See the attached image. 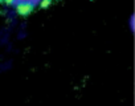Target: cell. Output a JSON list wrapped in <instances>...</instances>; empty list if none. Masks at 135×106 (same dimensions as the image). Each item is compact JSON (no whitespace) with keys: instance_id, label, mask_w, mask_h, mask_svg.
Listing matches in <instances>:
<instances>
[{"instance_id":"obj_1","label":"cell","mask_w":135,"mask_h":106,"mask_svg":"<svg viewBox=\"0 0 135 106\" xmlns=\"http://www.w3.org/2000/svg\"><path fill=\"white\" fill-rule=\"evenodd\" d=\"M35 8V3L32 0H23L16 4V13L20 16H27L29 15Z\"/></svg>"},{"instance_id":"obj_2","label":"cell","mask_w":135,"mask_h":106,"mask_svg":"<svg viewBox=\"0 0 135 106\" xmlns=\"http://www.w3.org/2000/svg\"><path fill=\"white\" fill-rule=\"evenodd\" d=\"M50 4H52V0H40V7L44 9L50 7Z\"/></svg>"},{"instance_id":"obj_4","label":"cell","mask_w":135,"mask_h":106,"mask_svg":"<svg viewBox=\"0 0 135 106\" xmlns=\"http://www.w3.org/2000/svg\"><path fill=\"white\" fill-rule=\"evenodd\" d=\"M2 3H3V0H0V4H2Z\"/></svg>"},{"instance_id":"obj_3","label":"cell","mask_w":135,"mask_h":106,"mask_svg":"<svg viewBox=\"0 0 135 106\" xmlns=\"http://www.w3.org/2000/svg\"><path fill=\"white\" fill-rule=\"evenodd\" d=\"M3 3H6L7 6H12V4L17 3V0H3Z\"/></svg>"}]
</instances>
